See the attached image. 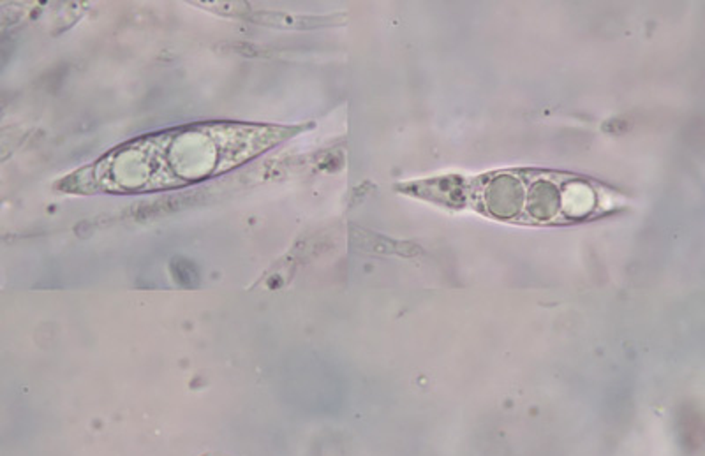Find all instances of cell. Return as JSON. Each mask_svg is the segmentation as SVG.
Wrapping results in <instances>:
<instances>
[{
  "label": "cell",
  "mask_w": 705,
  "mask_h": 456,
  "mask_svg": "<svg viewBox=\"0 0 705 456\" xmlns=\"http://www.w3.org/2000/svg\"><path fill=\"white\" fill-rule=\"evenodd\" d=\"M277 126L209 124L163 131L126 143L76 173L70 189L81 192H146L221 175L291 136Z\"/></svg>",
  "instance_id": "obj_1"
},
{
  "label": "cell",
  "mask_w": 705,
  "mask_h": 456,
  "mask_svg": "<svg viewBox=\"0 0 705 456\" xmlns=\"http://www.w3.org/2000/svg\"><path fill=\"white\" fill-rule=\"evenodd\" d=\"M448 203H471L485 215L526 224H568L601 211L598 189L578 176L549 172H499L473 180Z\"/></svg>",
  "instance_id": "obj_2"
}]
</instances>
